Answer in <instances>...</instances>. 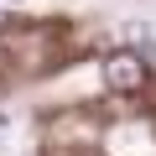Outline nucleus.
Instances as JSON below:
<instances>
[{"mask_svg":"<svg viewBox=\"0 0 156 156\" xmlns=\"http://www.w3.org/2000/svg\"><path fill=\"white\" fill-rule=\"evenodd\" d=\"M104 83H109L115 94H135V89L146 83L140 52H109V57H104Z\"/></svg>","mask_w":156,"mask_h":156,"instance_id":"obj_1","label":"nucleus"}]
</instances>
